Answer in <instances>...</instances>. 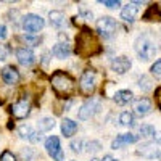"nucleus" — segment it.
<instances>
[{"label":"nucleus","mask_w":161,"mask_h":161,"mask_svg":"<svg viewBox=\"0 0 161 161\" xmlns=\"http://www.w3.org/2000/svg\"><path fill=\"white\" fill-rule=\"evenodd\" d=\"M102 48H100L97 37L92 34V31L84 28L82 32H80L76 39V53L80 57H89V55H95Z\"/></svg>","instance_id":"nucleus-1"},{"label":"nucleus","mask_w":161,"mask_h":161,"mask_svg":"<svg viewBox=\"0 0 161 161\" xmlns=\"http://www.w3.org/2000/svg\"><path fill=\"white\" fill-rule=\"evenodd\" d=\"M52 87L57 92V95L66 98V97L73 95L76 84H74V80L69 74H66L63 71H55L52 74Z\"/></svg>","instance_id":"nucleus-2"},{"label":"nucleus","mask_w":161,"mask_h":161,"mask_svg":"<svg viewBox=\"0 0 161 161\" xmlns=\"http://www.w3.org/2000/svg\"><path fill=\"white\" fill-rule=\"evenodd\" d=\"M136 52H137V55H139L140 60L148 61L150 58H153L156 55L158 48H156V44L152 40V37L143 34V36H140L136 40Z\"/></svg>","instance_id":"nucleus-3"},{"label":"nucleus","mask_w":161,"mask_h":161,"mask_svg":"<svg viewBox=\"0 0 161 161\" xmlns=\"http://www.w3.org/2000/svg\"><path fill=\"white\" fill-rule=\"evenodd\" d=\"M79 89L84 95L90 97L93 90H95V71L93 69H86L80 76V80H79Z\"/></svg>","instance_id":"nucleus-4"},{"label":"nucleus","mask_w":161,"mask_h":161,"mask_svg":"<svg viewBox=\"0 0 161 161\" xmlns=\"http://www.w3.org/2000/svg\"><path fill=\"white\" fill-rule=\"evenodd\" d=\"M98 108H100V98H97V97H90L82 106H80V110H79L77 116H79L80 121L90 119L93 114L98 111Z\"/></svg>","instance_id":"nucleus-5"},{"label":"nucleus","mask_w":161,"mask_h":161,"mask_svg":"<svg viewBox=\"0 0 161 161\" xmlns=\"http://www.w3.org/2000/svg\"><path fill=\"white\" fill-rule=\"evenodd\" d=\"M116 29H118V24H116V21H114L113 18H110V16H103V18H100V19L97 21V31H98V34H100L102 37H105V39L111 37V36L116 32Z\"/></svg>","instance_id":"nucleus-6"},{"label":"nucleus","mask_w":161,"mask_h":161,"mask_svg":"<svg viewBox=\"0 0 161 161\" xmlns=\"http://www.w3.org/2000/svg\"><path fill=\"white\" fill-rule=\"evenodd\" d=\"M44 19L40 18L39 15H26L24 18H23V28H24V31H28V32H31V34H36V32H39L40 29L44 28Z\"/></svg>","instance_id":"nucleus-7"},{"label":"nucleus","mask_w":161,"mask_h":161,"mask_svg":"<svg viewBox=\"0 0 161 161\" xmlns=\"http://www.w3.org/2000/svg\"><path fill=\"white\" fill-rule=\"evenodd\" d=\"M45 148L47 153L55 159V161H63V152H61V145H60V139L57 136H52L47 139L45 142Z\"/></svg>","instance_id":"nucleus-8"},{"label":"nucleus","mask_w":161,"mask_h":161,"mask_svg":"<svg viewBox=\"0 0 161 161\" xmlns=\"http://www.w3.org/2000/svg\"><path fill=\"white\" fill-rule=\"evenodd\" d=\"M29 108H31L29 102L26 100V98H21L15 105H11L10 111H11V114L15 116V118H26V116L29 114Z\"/></svg>","instance_id":"nucleus-9"},{"label":"nucleus","mask_w":161,"mask_h":161,"mask_svg":"<svg viewBox=\"0 0 161 161\" xmlns=\"http://www.w3.org/2000/svg\"><path fill=\"white\" fill-rule=\"evenodd\" d=\"M111 69L118 74H124L130 69V60L126 57H118L111 61Z\"/></svg>","instance_id":"nucleus-10"},{"label":"nucleus","mask_w":161,"mask_h":161,"mask_svg":"<svg viewBox=\"0 0 161 161\" xmlns=\"http://www.w3.org/2000/svg\"><path fill=\"white\" fill-rule=\"evenodd\" d=\"M16 58L18 61L23 64V66H31L34 61H36V55H34V52L31 48H18L16 52Z\"/></svg>","instance_id":"nucleus-11"},{"label":"nucleus","mask_w":161,"mask_h":161,"mask_svg":"<svg viewBox=\"0 0 161 161\" xmlns=\"http://www.w3.org/2000/svg\"><path fill=\"white\" fill-rule=\"evenodd\" d=\"M139 140V137L136 134H123V136H118L113 143H111V148L116 150V148H121L123 145H127V143H136Z\"/></svg>","instance_id":"nucleus-12"},{"label":"nucleus","mask_w":161,"mask_h":161,"mask_svg":"<svg viewBox=\"0 0 161 161\" xmlns=\"http://www.w3.org/2000/svg\"><path fill=\"white\" fill-rule=\"evenodd\" d=\"M2 79L8 86H13L19 80V73H18L16 68H13V66H7V68L2 69Z\"/></svg>","instance_id":"nucleus-13"},{"label":"nucleus","mask_w":161,"mask_h":161,"mask_svg":"<svg viewBox=\"0 0 161 161\" xmlns=\"http://www.w3.org/2000/svg\"><path fill=\"white\" fill-rule=\"evenodd\" d=\"M139 153L147 156V158H159L161 156V150L156 143H145L139 148Z\"/></svg>","instance_id":"nucleus-14"},{"label":"nucleus","mask_w":161,"mask_h":161,"mask_svg":"<svg viewBox=\"0 0 161 161\" xmlns=\"http://www.w3.org/2000/svg\"><path fill=\"white\" fill-rule=\"evenodd\" d=\"M142 19H143V21H161V7H159L158 3L150 5L148 10L143 13Z\"/></svg>","instance_id":"nucleus-15"},{"label":"nucleus","mask_w":161,"mask_h":161,"mask_svg":"<svg viewBox=\"0 0 161 161\" xmlns=\"http://www.w3.org/2000/svg\"><path fill=\"white\" fill-rule=\"evenodd\" d=\"M134 110H136V113L139 116H147L152 111V103L147 98H139L136 103H134Z\"/></svg>","instance_id":"nucleus-16"},{"label":"nucleus","mask_w":161,"mask_h":161,"mask_svg":"<svg viewBox=\"0 0 161 161\" xmlns=\"http://www.w3.org/2000/svg\"><path fill=\"white\" fill-rule=\"evenodd\" d=\"M19 136H21V139H28V140L32 142V143H36V142L40 140V136H39L37 132L32 130L31 126H21V127H19Z\"/></svg>","instance_id":"nucleus-17"},{"label":"nucleus","mask_w":161,"mask_h":161,"mask_svg":"<svg viewBox=\"0 0 161 161\" xmlns=\"http://www.w3.org/2000/svg\"><path fill=\"white\" fill-rule=\"evenodd\" d=\"M137 18V7L127 5L121 10V19H124L126 23H134Z\"/></svg>","instance_id":"nucleus-18"},{"label":"nucleus","mask_w":161,"mask_h":161,"mask_svg":"<svg viewBox=\"0 0 161 161\" xmlns=\"http://www.w3.org/2000/svg\"><path fill=\"white\" fill-rule=\"evenodd\" d=\"M52 53H53L57 58H66V57H69V53H71V47L66 44V42H64V44L60 42V44H57L55 47H53Z\"/></svg>","instance_id":"nucleus-19"},{"label":"nucleus","mask_w":161,"mask_h":161,"mask_svg":"<svg viewBox=\"0 0 161 161\" xmlns=\"http://www.w3.org/2000/svg\"><path fill=\"white\" fill-rule=\"evenodd\" d=\"M76 130H77V124L74 123L73 119H63V123H61V132H63L64 137H71Z\"/></svg>","instance_id":"nucleus-20"},{"label":"nucleus","mask_w":161,"mask_h":161,"mask_svg":"<svg viewBox=\"0 0 161 161\" xmlns=\"http://www.w3.org/2000/svg\"><path fill=\"white\" fill-rule=\"evenodd\" d=\"M50 23L53 26H57V28H63V26L66 24V16H64V13L63 11H50Z\"/></svg>","instance_id":"nucleus-21"},{"label":"nucleus","mask_w":161,"mask_h":161,"mask_svg":"<svg viewBox=\"0 0 161 161\" xmlns=\"http://www.w3.org/2000/svg\"><path fill=\"white\" fill-rule=\"evenodd\" d=\"M132 92L130 90H118L116 93H114V102L118 103V105H126V103H129V102H132Z\"/></svg>","instance_id":"nucleus-22"},{"label":"nucleus","mask_w":161,"mask_h":161,"mask_svg":"<svg viewBox=\"0 0 161 161\" xmlns=\"http://www.w3.org/2000/svg\"><path fill=\"white\" fill-rule=\"evenodd\" d=\"M53 126H55V121H53L52 118H42L37 123V129L39 132H45V130H50Z\"/></svg>","instance_id":"nucleus-23"},{"label":"nucleus","mask_w":161,"mask_h":161,"mask_svg":"<svg viewBox=\"0 0 161 161\" xmlns=\"http://www.w3.org/2000/svg\"><path fill=\"white\" fill-rule=\"evenodd\" d=\"M119 121L123 126H134V114L129 113V111H124V113H121Z\"/></svg>","instance_id":"nucleus-24"},{"label":"nucleus","mask_w":161,"mask_h":161,"mask_svg":"<svg viewBox=\"0 0 161 161\" xmlns=\"http://www.w3.org/2000/svg\"><path fill=\"white\" fill-rule=\"evenodd\" d=\"M140 134H142V136H145V137H155L156 130H155V127L150 126V124H143V126L140 127Z\"/></svg>","instance_id":"nucleus-25"},{"label":"nucleus","mask_w":161,"mask_h":161,"mask_svg":"<svg viewBox=\"0 0 161 161\" xmlns=\"http://www.w3.org/2000/svg\"><path fill=\"white\" fill-rule=\"evenodd\" d=\"M150 84H152V80L147 77V76H142V77H140V84H139V86H140L142 90H145V92H147V90H150V89H152Z\"/></svg>","instance_id":"nucleus-26"},{"label":"nucleus","mask_w":161,"mask_h":161,"mask_svg":"<svg viewBox=\"0 0 161 161\" xmlns=\"http://www.w3.org/2000/svg\"><path fill=\"white\" fill-rule=\"evenodd\" d=\"M0 161H16V158H15V155H13L11 152L5 150L2 155H0Z\"/></svg>","instance_id":"nucleus-27"},{"label":"nucleus","mask_w":161,"mask_h":161,"mask_svg":"<svg viewBox=\"0 0 161 161\" xmlns=\"http://www.w3.org/2000/svg\"><path fill=\"white\" fill-rule=\"evenodd\" d=\"M100 3L105 5V7H108V8H116V7H119L118 0H100Z\"/></svg>","instance_id":"nucleus-28"},{"label":"nucleus","mask_w":161,"mask_h":161,"mask_svg":"<svg viewBox=\"0 0 161 161\" xmlns=\"http://www.w3.org/2000/svg\"><path fill=\"white\" fill-rule=\"evenodd\" d=\"M100 150V143L98 142H89L87 143V152H92V153H95Z\"/></svg>","instance_id":"nucleus-29"},{"label":"nucleus","mask_w":161,"mask_h":161,"mask_svg":"<svg viewBox=\"0 0 161 161\" xmlns=\"http://www.w3.org/2000/svg\"><path fill=\"white\" fill-rule=\"evenodd\" d=\"M152 73H153L155 76H161V60L155 61V64L152 66Z\"/></svg>","instance_id":"nucleus-30"},{"label":"nucleus","mask_w":161,"mask_h":161,"mask_svg":"<svg viewBox=\"0 0 161 161\" xmlns=\"http://www.w3.org/2000/svg\"><path fill=\"white\" fill-rule=\"evenodd\" d=\"M8 53H10V48L7 45H0V60H7Z\"/></svg>","instance_id":"nucleus-31"},{"label":"nucleus","mask_w":161,"mask_h":161,"mask_svg":"<svg viewBox=\"0 0 161 161\" xmlns=\"http://www.w3.org/2000/svg\"><path fill=\"white\" fill-rule=\"evenodd\" d=\"M80 145H82V140H73L71 142V148H73V152H79L80 150Z\"/></svg>","instance_id":"nucleus-32"},{"label":"nucleus","mask_w":161,"mask_h":161,"mask_svg":"<svg viewBox=\"0 0 161 161\" xmlns=\"http://www.w3.org/2000/svg\"><path fill=\"white\" fill-rule=\"evenodd\" d=\"M7 37V28L3 24H0V39H5Z\"/></svg>","instance_id":"nucleus-33"},{"label":"nucleus","mask_w":161,"mask_h":161,"mask_svg":"<svg viewBox=\"0 0 161 161\" xmlns=\"http://www.w3.org/2000/svg\"><path fill=\"white\" fill-rule=\"evenodd\" d=\"M102 161H118V159H116V158H113L111 155H106V156H105Z\"/></svg>","instance_id":"nucleus-34"},{"label":"nucleus","mask_w":161,"mask_h":161,"mask_svg":"<svg viewBox=\"0 0 161 161\" xmlns=\"http://www.w3.org/2000/svg\"><path fill=\"white\" fill-rule=\"evenodd\" d=\"M92 161H100V159H95V158H93V159H92Z\"/></svg>","instance_id":"nucleus-35"},{"label":"nucleus","mask_w":161,"mask_h":161,"mask_svg":"<svg viewBox=\"0 0 161 161\" xmlns=\"http://www.w3.org/2000/svg\"><path fill=\"white\" fill-rule=\"evenodd\" d=\"M159 108H161V103H159Z\"/></svg>","instance_id":"nucleus-36"}]
</instances>
